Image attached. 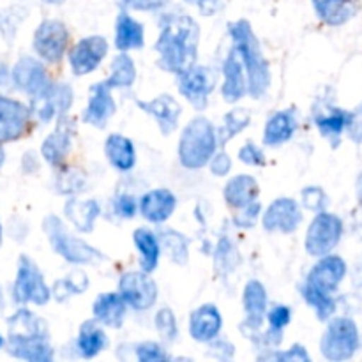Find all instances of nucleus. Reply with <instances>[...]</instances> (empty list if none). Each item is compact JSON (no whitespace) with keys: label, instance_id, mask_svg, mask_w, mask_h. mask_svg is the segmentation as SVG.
Segmentation results:
<instances>
[{"label":"nucleus","instance_id":"obj_34","mask_svg":"<svg viewBox=\"0 0 362 362\" xmlns=\"http://www.w3.org/2000/svg\"><path fill=\"white\" fill-rule=\"evenodd\" d=\"M145 42L144 25L134 20L127 13H120L117 18V34H115V46L120 52L127 49L141 48Z\"/></svg>","mask_w":362,"mask_h":362},{"label":"nucleus","instance_id":"obj_52","mask_svg":"<svg viewBox=\"0 0 362 362\" xmlns=\"http://www.w3.org/2000/svg\"><path fill=\"white\" fill-rule=\"evenodd\" d=\"M240 214L235 218V223L239 226H243V228H250V226L255 225V219H257V216L260 214V205L255 202V204L247 205V207L240 209Z\"/></svg>","mask_w":362,"mask_h":362},{"label":"nucleus","instance_id":"obj_48","mask_svg":"<svg viewBox=\"0 0 362 362\" xmlns=\"http://www.w3.org/2000/svg\"><path fill=\"white\" fill-rule=\"evenodd\" d=\"M276 359V361H286V362H308L311 361V356L306 352L303 345H293L292 349L285 350V352H274L272 356H265L262 359Z\"/></svg>","mask_w":362,"mask_h":362},{"label":"nucleus","instance_id":"obj_31","mask_svg":"<svg viewBox=\"0 0 362 362\" xmlns=\"http://www.w3.org/2000/svg\"><path fill=\"white\" fill-rule=\"evenodd\" d=\"M66 218L69 219L71 225L80 232H92L95 225V219L101 214V207L95 200H80V198H71L67 200L66 207Z\"/></svg>","mask_w":362,"mask_h":362},{"label":"nucleus","instance_id":"obj_58","mask_svg":"<svg viewBox=\"0 0 362 362\" xmlns=\"http://www.w3.org/2000/svg\"><path fill=\"white\" fill-rule=\"evenodd\" d=\"M4 308H6V297H4V290L0 286V313L4 311Z\"/></svg>","mask_w":362,"mask_h":362},{"label":"nucleus","instance_id":"obj_29","mask_svg":"<svg viewBox=\"0 0 362 362\" xmlns=\"http://www.w3.org/2000/svg\"><path fill=\"white\" fill-rule=\"evenodd\" d=\"M296 131L297 117L293 110L276 112L264 127V144L267 147H278V145L286 144Z\"/></svg>","mask_w":362,"mask_h":362},{"label":"nucleus","instance_id":"obj_40","mask_svg":"<svg viewBox=\"0 0 362 362\" xmlns=\"http://www.w3.org/2000/svg\"><path fill=\"white\" fill-rule=\"evenodd\" d=\"M216 269L223 274H228V272L235 271L240 265V255L237 251L235 244L228 239V237H223L219 239L218 247H216Z\"/></svg>","mask_w":362,"mask_h":362},{"label":"nucleus","instance_id":"obj_26","mask_svg":"<svg viewBox=\"0 0 362 362\" xmlns=\"http://www.w3.org/2000/svg\"><path fill=\"white\" fill-rule=\"evenodd\" d=\"M7 352L16 359L30 362L53 361V349L49 338H7Z\"/></svg>","mask_w":362,"mask_h":362},{"label":"nucleus","instance_id":"obj_46","mask_svg":"<svg viewBox=\"0 0 362 362\" xmlns=\"http://www.w3.org/2000/svg\"><path fill=\"white\" fill-rule=\"evenodd\" d=\"M292 320V310L288 306H274L272 310H269L267 313V322H269V329H274V331H281L290 324Z\"/></svg>","mask_w":362,"mask_h":362},{"label":"nucleus","instance_id":"obj_59","mask_svg":"<svg viewBox=\"0 0 362 362\" xmlns=\"http://www.w3.org/2000/svg\"><path fill=\"white\" fill-rule=\"evenodd\" d=\"M4 163H6V152H4L2 144H0V168H2Z\"/></svg>","mask_w":362,"mask_h":362},{"label":"nucleus","instance_id":"obj_39","mask_svg":"<svg viewBox=\"0 0 362 362\" xmlns=\"http://www.w3.org/2000/svg\"><path fill=\"white\" fill-rule=\"evenodd\" d=\"M303 297L304 300L313 308L315 313H317V317L320 318L322 322L329 320V318L334 315L336 300L334 296H331V293L318 292V290L308 288V286L303 285Z\"/></svg>","mask_w":362,"mask_h":362},{"label":"nucleus","instance_id":"obj_36","mask_svg":"<svg viewBox=\"0 0 362 362\" xmlns=\"http://www.w3.org/2000/svg\"><path fill=\"white\" fill-rule=\"evenodd\" d=\"M136 80V67L126 52L119 53L112 62V74L106 83L112 88H129Z\"/></svg>","mask_w":362,"mask_h":362},{"label":"nucleus","instance_id":"obj_49","mask_svg":"<svg viewBox=\"0 0 362 362\" xmlns=\"http://www.w3.org/2000/svg\"><path fill=\"white\" fill-rule=\"evenodd\" d=\"M113 209H115V212L120 216V218L129 219L136 214L140 205L136 204V200H134L131 194H120V197L115 200V204H113Z\"/></svg>","mask_w":362,"mask_h":362},{"label":"nucleus","instance_id":"obj_14","mask_svg":"<svg viewBox=\"0 0 362 362\" xmlns=\"http://www.w3.org/2000/svg\"><path fill=\"white\" fill-rule=\"evenodd\" d=\"M108 53V41L103 35H88L80 39L69 52V66L76 76L90 74L99 67Z\"/></svg>","mask_w":362,"mask_h":362},{"label":"nucleus","instance_id":"obj_11","mask_svg":"<svg viewBox=\"0 0 362 362\" xmlns=\"http://www.w3.org/2000/svg\"><path fill=\"white\" fill-rule=\"evenodd\" d=\"M73 105V88L67 83H52V87L41 95L32 98L30 110L32 115L39 122H52L53 119H60L69 112Z\"/></svg>","mask_w":362,"mask_h":362},{"label":"nucleus","instance_id":"obj_21","mask_svg":"<svg viewBox=\"0 0 362 362\" xmlns=\"http://www.w3.org/2000/svg\"><path fill=\"white\" fill-rule=\"evenodd\" d=\"M223 327V318L214 304H204L191 313L189 334L194 341L211 343L218 338Z\"/></svg>","mask_w":362,"mask_h":362},{"label":"nucleus","instance_id":"obj_45","mask_svg":"<svg viewBox=\"0 0 362 362\" xmlns=\"http://www.w3.org/2000/svg\"><path fill=\"white\" fill-rule=\"evenodd\" d=\"M303 204L308 211H315V212H322L327 205V194L322 187L311 186L303 189Z\"/></svg>","mask_w":362,"mask_h":362},{"label":"nucleus","instance_id":"obj_51","mask_svg":"<svg viewBox=\"0 0 362 362\" xmlns=\"http://www.w3.org/2000/svg\"><path fill=\"white\" fill-rule=\"evenodd\" d=\"M346 131H349L350 140L357 141V144H362V103L356 110H354L352 113H350V122H349V127H346Z\"/></svg>","mask_w":362,"mask_h":362},{"label":"nucleus","instance_id":"obj_6","mask_svg":"<svg viewBox=\"0 0 362 362\" xmlns=\"http://www.w3.org/2000/svg\"><path fill=\"white\" fill-rule=\"evenodd\" d=\"M359 331L350 318L329 322L320 341V352L327 361H349L359 349Z\"/></svg>","mask_w":362,"mask_h":362},{"label":"nucleus","instance_id":"obj_32","mask_svg":"<svg viewBox=\"0 0 362 362\" xmlns=\"http://www.w3.org/2000/svg\"><path fill=\"white\" fill-rule=\"evenodd\" d=\"M318 18L324 23L338 27L352 20L357 13V0H311Z\"/></svg>","mask_w":362,"mask_h":362},{"label":"nucleus","instance_id":"obj_60","mask_svg":"<svg viewBox=\"0 0 362 362\" xmlns=\"http://www.w3.org/2000/svg\"><path fill=\"white\" fill-rule=\"evenodd\" d=\"M4 345H6V339H4V336L0 334V350L4 349Z\"/></svg>","mask_w":362,"mask_h":362},{"label":"nucleus","instance_id":"obj_13","mask_svg":"<svg viewBox=\"0 0 362 362\" xmlns=\"http://www.w3.org/2000/svg\"><path fill=\"white\" fill-rule=\"evenodd\" d=\"M345 276V260H343L341 257H336V255H325V257H320V260H318L317 264L311 267V271L308 272L304 286L334 296V292L338 290V286L341 285Z\"/></svg>","mask_w":362,"mask_h":362},{"label":"nucleus","instance_id":"obj_20","mask_svg":"<svg viewBox=\"0 0 362 362\" xmlns=\"http://www.w3.org/2000/svg\"><path fill=\"white\" fill-rule=\"evenodd\" d=\"M138 106L144 112L151 113L158 120V126L163 134L173 133L177 129V126H179V119L182 115V106L172 95L163 94L151 99V101H138Z\"/></svg>","mask_w":362,"mask_h":362},{"label":"nucleus","instance_id":"obj_12","mask_svg":"<svg viewBox=\"0 0 362 362\" xmlns=\"http://www.w3.org/2000/svg\"><path fill=\"white\" fill-rule=\"evenodd\" d=\"M30 119V106L18 99L0 95V144L20 140L27 133Z\"/></svg>","mask_w":362,"mask_h":362},{"label":"nucleus","instance_id":"obj_17","mask_svg":"<svg viewBox=\"0 0 362 362\" xmlns=\"http://www.w3.org/2000/svg\"><path fill=\"white\" fill-rule=\"evenodd\" d=\"M74 133H76V126H74L73 120L67 119L66 115L60 117L55 129L46 136V140L41 145V154L48 165H62L64 159L71 152V144H73Z\"/></svg>","mask_w":362,"mask_h":362},{"label":"nucleus","instance_id":"obj_33","mask_svg":"<svg viewBox=\"0 0 362 362\" xmlns=\"http://www.w3.org/2000/svg\"><path fill=\"white\" fill-rule=\"evenodd\" d=\"M106 345H108V338H106L101 324L95 318L94 320H87L81 325L76 339V349L81 357L92 359V357L99 356L106 349Z\"/></svg>","mask_w":362,"mask_h":362},{"label":"nucleus","instance_id":"obj_10","mask_svg":"<svg viewBox=\"0 0 362 362\" xmlns=\"http://www.w3.org/2000/svg\"><path fill=\"white\" fill-rule=\"evenodd\" d=\"M119 292L127 303L136 311H147L158 300V285L145 271L127 272L120 278Z\"/></svg>","mask_w":362,"mask_h":362},{"label":"nucleus","instance_id":"obj_43","mask_svg":"<svg viewBox=\"0 0 362 362\" xmlns=\"http://www.w3.org/2000/svg\"><path fill=\"white\" fill-rule=\"evenodd\" d=\"M134 356L141 362H163L168 361L170 356L159 343L144 341L134 346Z\"/></svg>","mask_w":362,"mask_h":362},{"label":"nucleus","instance_id":"obj_15","mask_svg":"<svg viewBox=\"0 0 362 362\" xmlns=\"http://www.w3.org/2000/svg\"><path fill=\"white\" fill-rule=\"evenodd\" d=\"M11 80H13L14 87L20 88L21 92L28 94L30 98L41 95L53 83L45 66L39 60L32 59V57H21L14 64L13 71H11Z\"/></svg>","mask_w":362,"mask_h":362},{"label":"nucleus","instance_id":"obj_35","mask_svg":"<svg viewBox=\"0 0 362 362\" xmlns=\"http://www.w3.org/2000/svg\"><path fill=\"white\" fill-rule=\"evenodd\" d=\"M134 246H136L138 253L141 257V271L152 272L158 267L159 253H161V243H159L158 235L147 228H138L133 235Z\"/></svg>","mask_w":362,"mask_h":362},{"label":"nucleus","instance_id":"obj_56","mask_svg":"<svg viewBox=\"0 0 362 362\" xmlns=\"http://www.w3.org/2000/svg\"><path fill=\"white\" fill-rule=\"evenodd\" d=\"M7 76H9V71H7L6 64L0 62V85H4L7 81Z\"/></svg>","mask_w":362,"mask_h":362},{"label":"nucleus","instance_id":"obj_50","mask_svg":"<svg viewBox=\"0 0 362 362\" xmlns=\"http://www.w3.org/2000/svg\"><path fill=\"white\" fill-rule=\"evenodd\" d=\"M209 168H211V172L216 177H225L232 170V159H230V156L226 152H219V154L212 156L211 163H209Z\"/></svg>","mask_w":362,"mask_h":362},{"label":"nucleus","instance_id":"obj_47","mask_svg":"<svg viewBox=\"0 0 362 362\" xmlns=\"http://www.w3.org/2000/svg\"><path fill=\"white\" fill-rule=\"evenodd\" d=\"M239 159L247 166H264L265 165V154L258 145H255L253 141L244 145L239 151Z\"/></svg>","mask_w":362,"mask_h":362},{"label":"nucleus","instance_id":"obj_18","mask_svg":"<svg viewBox=\"0 0 362 362\" xmlns=\"http://www.w3.org/2000/svg\"><path fill=\"white\" fill-rule=\"evenodd\" d=\"M267 303L269 297L265 286L258 279L247 281L243 296L244 311H246V320H244L243 329L246 331V334H258L260 327L264 325V320L267 318Z\"/></svg>","mask_w":362,"mask_h":362},{"label":"nucleus","instance_id":"obj_30","mask_svg":"<svg viewBox=\"0 0 362 362\" xmlns=\"http://www.w3.org/2000/svg\"><path fill=\"white\" fill-rule=\"evenodd\" d=\"M105 154L110 165L120 172H129L136 165V151L129 138L122 134H110L105 144Z\"/></svg>","mask_w":362,"mask_h":362},{"label":"nucleus","instance_id":"obj_22","mask_svg":"<svg viewBox=\"0 0 362 362\" xmlns=\"http://www.w3.org/2000/svg\"><path fill=\"white\" fill-rule=\"evenodd\" d=\"M223 76H225V83L221 88L223 99L226 103H237L243 99L247 90V74L235 49L230 52L223 60Z\"/></svg>","mask_w":362,"mask_h":362},{"label":"nucleus","instance_id":"obj_28","mask_svg":"<svg viewBox=\"0 0 362 362\" xmlns=\"http://www.w3.org/2000/svg\"><path fill=\"white\" fill-rule=\"evenodd\" d=\"M258 193H260V187H258V182L255 180V177L237 175L226 182L223 197H225L226 204L230 207L240 211V209L255 204L258 198Z\"/></svg>","mask_w":362,"mask_h":362},{"label":"nucleus","instance_id":"obj_16","mask_svg":"<svg viewBox=\"0 0 362 362\" xmlns=\"http://www.w3.org/2000/svg\"><path fill=\"white\" fill-rule=\"evenodd\" d=\"M262 223L267 232L292 233L303 223V211L293 198H278L264 212Z\"/></svg>","mask_w":362,"mask_h":362},{"label":"nucleus","instance_id":"obj_62","mask_svg":"<svg viewBox=\"0 0 362 362\" xmlns=\"http://www.w3.org/2000/svg\"><path fill=\"white\" fill-rule=\"evenodd\" d=\"M46 2H49V4H59V2H62V0H46Z\"/></svg>","mask_w":362,"mask_h":362},{"label":"nucleus","instance_id":"obj_54","mask_svg":"<svg viewBox=\"0 0 362 362\" xmlns=\"http://www.w3.org/2000/svg\"><path fill=\"white\" fill-rule=\"evenodd\" d=\"M211 349L209 350V356L219 357V359H230L233 356V345L226 339H212Z\"/></svg>","mask_w":362,"mask_h":362},{"label":"nucleus","instance_id":"obj_38","mask_svg":"<svg viewBox=\"0 0 362 362\" xmlns=\"http://www.w3.org/2000/svg\"><path fill=\"white\" fill-rule=\"evenodd\" d=\"M159 239H161V244L166 250V253H168L170 260L175 262L177 265L187 264V258H189V243H187V239L182 233L175 232V230H165Z\"/></svg>","mask_w":362,"mask_h":362},{"label":"nucleus","instance_id":"obj_41","mask_svg":"<svg viewBox=\"0 0 362 362\" xmlns=\"http://www.w3.org/2000/svg\"><path fill=\"white\" fill-rule=\"evenodd\" d=\"M88 288V279L83 272H76L74 276H67V278L59 279V281L53 285V297H55L59 303H64L69 297L78 296V293L85 292Z\"/></svg>","mask_w":362,"mask_h":362},{"label":"nucleus","instance_id":"obj_55","mask_svg":"<svg viewBox=\"0 0 362 362\" xmlns=\"http://www.w3.org/2000/svg\"><path fill=\"white\" fill-rule=\"evenodd\" d=\"M186 2L197 7L202 14H214L221 0H186Z\"/></svg>","mask_w":362,"mask_h":362},{"label":"nucleus","instance_id":"obj_8","mask_svg":"<svg viewBox=\"0 0 362 362\" xmlns=\"http://www.w3.org/2000/svg\"><path fill=\"white\" fill-rule=\"evenodd\" d=\"M32 46L45 62H60L69 46V30L60 20H45L35 28Z\"/></svg>","mask_w":362,"mask_h":362},{"label":"nucleus","instance_id":"obj_27","mask_svg":"<svg viewBox=\"0 0 362 362\" xmlns=\"http://www.w3.org/2000/svg\"><path fill=\"white\" fill-rule=\"evenodd\" d=\"M7 338H48V327L27 308H20L7 320Z\"/></svg>","mask_w":362,"mask_h":362},{"label":"nucleus","instance_id":"obj_53","mask_svg":"<svg viewBox=\"0 0 362 362\" xmlns=\"http://www.w3.org/2000/svg\"><path fill=\"white\" fill-rule=\"evenodd\" d=\"M122 2L124 6L129 7V9L145 11V13H148V11L163 9L168 0H122Z\"/></svg>","mask_w":362,"mask_h":362},{"label":"nucleus","instance_id":"obj_24","mask_svg":"<svg viewBox=\"0 0 362 362\" xmlns=\"http://www.w3.org/2000/svg\"><path fill=\"white\" fill-rule=\"evenodd\" d=\"M92 313H94V318L101 325L119 329L120 325L124 324V318H126L127 303L124 300V297L120 296V292L101 293V296H98V299L94 300Z\"/></svg>","mask_w":362,"mask_h":362},{"label":"nucleus","instance_id":"obj_9","mask_svg":"<svg viewBox=\"0 0 362 362\" xmlns=\"http://www.w3.org/2000/svg\"><path fill=\"white\" fill-rule=\"evenodd\" d=\"M179 76V90L197 110H205L209 105V95L214 90L218 78L207 66H191Z\"/></svg>","mask_w":362,"mask_h":362},{"label":"nucleus","instance_id":"obj_57","mask_svg":"<svg viewBox=\"0 0 362 362\" xmlns=\"http://www.w3.org/2000/svg\"><path fill=\"white\" fill-rule=\"evenodd\" d=\"M357 200H359L362 207V173L359 175V179H357Z\"/></svg>","mask_w":362,"mask_h":362},{"label":"nucleus","instance_id":"obj_3","mask_svg":"<svg viewBox=\"0 0 362 362\" xmlns=\"http://www.w3.org/2000/svg\"><path fill=\"white\" fill-rule=\"evenodd\" d=\"M219 145L214 126L205 117L191 120L179 140V161L187 170H200L209 165Z\"/></svg>","mask_w":362,"mask_h":362},{"label":"nucleus","instance_id":"obj_2","mask_svg":"<svg viewBox=\"0 0 362 362\" xmlns=\"http://www.w3.org/2000/svg\"><path fill=\"white\" fill-rule=\"evenodd\" d=\"M228 32L233 41V49L240 57L244 69H246L247 92L251 94V98H264L271 85V71H269V64L264 59L260 42H258L250 21H233L230 23Z\"/></svg>","mask_w":362,"mask_h":362},{"label":"nucleus","instance_id":"obj_44","mask_svg":"<svg viewBox=\"0 0 362 362\" xmlns=\"http://www.w3.org/2000/svg\"><path fill=\"white\" fill-rule=\"evenodd\" d=\"M85 186L83 175L76 173L74 170H64L57 180V187L62 194H76Z\"/></svg>","mask_w":362,"mask_h":362},{"label":"nucleus","instance_id":"obj_5","mask_svg":"<svg viewBox=\"0 0 362 362\" xmlns=\"http://www.w3.org/2000/svg\"><path fill=\"white\" fill-rule=\"evenodd\" d=\"M52 297V290L45 281V276L39 271L35 262L27 255H21L18 260L16 279L13 285V299L18 306L32 303L35 306H45Z\"/></svg>","mask_w":362,"mask_h":362},{"label":"nucleus","instance_id":"obj_61","mask_svg":"<svg viewBox=\"0 0 362 362\" xmlns=\"http://www.w3.org/2000/svg\"><path fill=\"white\" fill-rule=\"evenodd\" d=\"M2 239H4V232H2V223H0V246H2Z\"/></svg>","mask_w":362,"mask_h":362},{"label":"nucleus","instance_id":"obj_19","mask_svg":"<svg viewBox=\"0 0 362 362\" xmlns=\"http://www.w3.org/2000/svg\"><path fill=\"white\" fill-rule=\"evenodd\" d=\"M115 113V101L112 95V87L106 81L92 85L88 105L83 112V122L103 129Z\"/></svg>","mask_w":362,"mask_h":362},{"label":"nucleus","instance_id":"obj_1","mask_svg":"<svg viewBox=\"0 0 362 362\" xmlns=\"http://www.w3.org/2000/svg\"><path fill=\"white\" fill-rule=\"evenodd\" d=\"M200 27L186 13L170 11L161 18V32L156 42L159 66L173 74H180L197 64Z\"/></svg>","mask_w":362,"mask_h":362},{"label":"nucleus","instance_id":"obj_37","mask_svg":"<svg viewBox=\"0 0 362 362\" xmlns=\"http://www.w3.org/2000/svg\"><path fill=\"white\" fill-rule=\"evenodd\" d=\"M251 122V112L246 108H233L230 110L228 113L225 115L223 119V126L219 129L218 138H219V144L225 145L228 144L230 140L237 136L239 133H243Z\"/></svg>","mask_w":362,"mask_h":362},{"label":"nucleus","instance_id":"obj_4","mask_svg":"<svg viewBox=\"0 0 362 362\" xmlns=\"http://www.w3.org/2000/svg\"><path fill=\"white\" fill-rule=\"evenodd\" d=\"M42 228H45V233L48 237L49 244H52L53 251L69 264L92 265L105 258L101 251H98L80 237L73 235L67 230V226L64 225L62 219L57 218V216H48L42 223Z\"/></svg>","mask_w":362,"mask_h":362},{"label":"nucleus","instance_id":"obj_25","mask_svg":"<svg viewBox=\"0 0 362 362\" xmlns=\"http://www.w3.org/2000/svg\"><path fill=\"white\" fill-rule=\"evenodd\" d=\"M313 119L322 136L336 144V141L339 140V136H341L343 131L349 127L350 113L345 112V110L338 108V106L322 105V106H315Z\"/></svg>","mask_w":362,"mask_h":362},{"label":"nucleus","instance_id":"obj_7","mask_svg":"<svg viewBox=\"0 0 362 362\" xmlns=\"http://www.w3.org/2000/svg\"><path fill=\"white\" fill-rule=\"evenodd\" d=\"M343 235V221L331 212H318L306 232L304 246L311 257H325L339 244Z\"/></svg>","mask_w":362,"mask_h":362},{"label":"nucleus","instance_id":"obj_42","mask_svg":"<svg viewBox=\"0 0 362 362\" xmlns=\"http://www.w3.org/2000/svg\"><path fill=\"white\" fill-rule=\"evenodd\" d=\"M154 325L158 334L161 336L166 343L175 341L177 336H179V325H177L175 313H173L170 308H161V310L156 313Z\"/></svg>","mask_w":362,"mask_h":362},{"label":"nucleus","instance_id":"obj_23","mask_svg":"<svg viewBox=\"0 0 362 362\" xmlns=\"http://www.w3.org/2000/svg\"><path fill=\"white\" fill-rule=\"evenodd\" d=\"M140 214L148 223L161 225L168 221L177 207V198L170 189H152L140 198Z\"/></svg>","mask_w":362,"mask_h":362}]
</instances>
